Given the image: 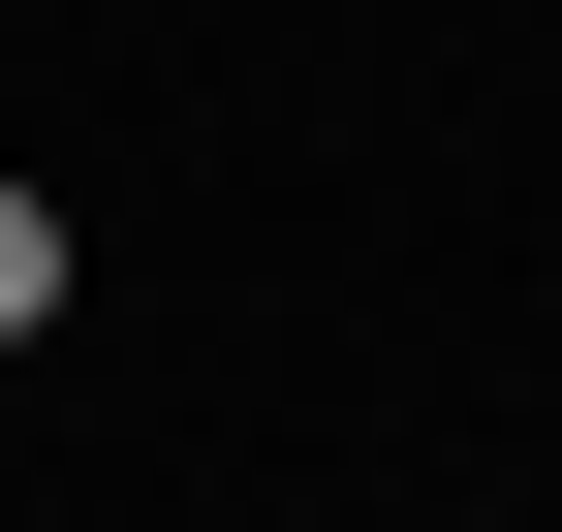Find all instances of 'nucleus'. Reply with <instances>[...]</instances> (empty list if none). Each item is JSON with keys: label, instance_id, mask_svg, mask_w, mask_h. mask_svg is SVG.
<instances>
[{"label": "nucleus", "instance_id": "f257e3e1", "mask_svg": "<svg viewBox=\"0 0 562 532\" xmlns=\"http://www.w3.org/2000/svg\"><path fill=\"white\" fill-rule=\"evenodd\" d=\"M32 313H63V220H32V188H0V345H32Z\"/></svg>", "mask_w": 562, "mask_h": 532}]
</instances>
